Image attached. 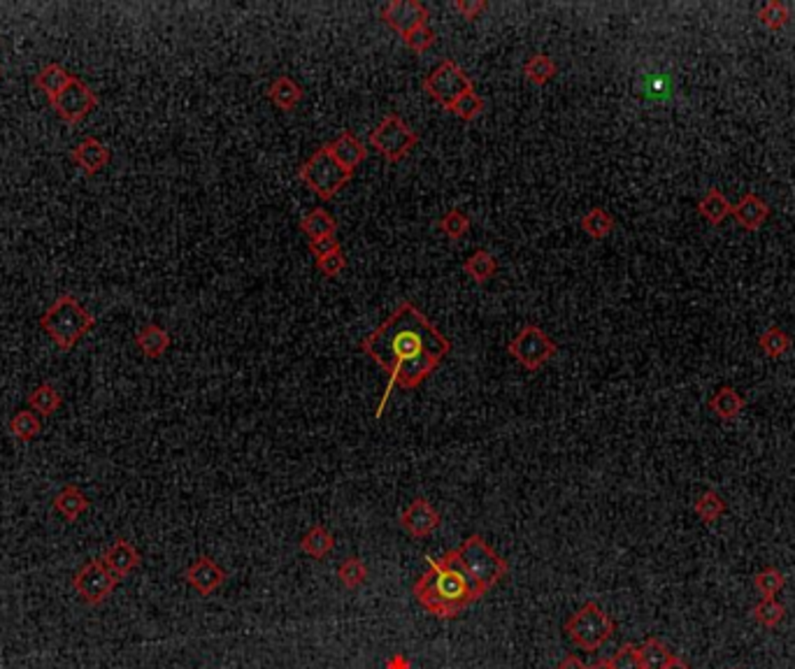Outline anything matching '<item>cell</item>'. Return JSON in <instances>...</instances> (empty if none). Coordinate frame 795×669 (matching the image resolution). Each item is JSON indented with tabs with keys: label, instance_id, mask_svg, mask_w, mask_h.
I'll list each match as a JSON object with an SVG mask.
<instances>
[{
	"label": "cell",
	"instance_id": "cell-1",
	"mask_svg": "<svg viewBox=\"0 0 795 669\" xmlns=\"http://www.w3.org/2000/svg\"><path fill=\"white\" fill-rule=\"evenodd\" d=\"M449 349L451 342L409 300H405L379 328L372 330L361 342V351L368 353L389 374L384 397L377 405V419L384 416L395 386L402 390L421 386L437 370Z\"/></svg>",
	"mask_w": 795,
	"mask_h": 669
},
{
	"label": "cell",
	"instance_id": "cell-2",
	"mask_svg": "<svg viewBox=\"0 0 795 669\" xmlns=\"http://www.w3.org/2000/svg\"><path fill=\"white\" fill-rule=\"evenodd\" d=\"M412 593L417 602L435 618H456L486 595L465 572L456 551H447L442 558H428V570L414 584Z\"/></svg>",
	"mask_w": 795,
	"mask_h": 669
},
{
	"label": "cell",
	"instance_id": "cell-3",
	"mask_svg": "<svg viewBox=\"0 0 795 669\" xmlns=\"http://www.w3.org/2000/svg\"><path fill=\"white\" fill-rule=\"evenodd\" d=\"M93 326H96V319L91 311H86L70 293L59 295L40 317V328L61 351H73Z\"/></svg>",
	"mask_w": 795,
	"mask_h": 669
},
{
	"label": "cell",
	"instance_id": "cell-4",
	"mask_svg": "<svg viewBox=\"0 0 795 669\" xmlns=\"http://www.w3.org/2000/svg\"><path fill=\"white\" fill-rule=\"evenodd\" d=\"M456 555L461 560V565L465 567V572L480 584V588L491 590L493 586L503 581L510 572V565L507 560L500 558L496 551H493L486 539L481 535H470L461 547L456 548Z\"/></svg>",
	"mask_w": 795,
	"mask_h": 669
},
{
	"label": "cell",
	"instance_id": "cell-5",
	"mask_svg": "<svg viewBox=\"0 0 795 669\" xmlns=\"http://www.w3.org/2000/svg\"><path fill=\"white\" fill-rule=\"evenodd\" d=\"M614 630H616V623L612 621V616L605 614L595 602L584 604L565 623L568 637L584 651H598L602 644H608L612 639Z\"/></svg>",
	"mask_w": 795,
	"mask_h": 669
},
{
	"label": "cell",
	"instance_id": "cell-6",
	"mask_svg": "<svg viewBox=\"0 0 795 669\" xmlns=\"http://www.w3.org/2000/svg\"><path fill=\"white\" fill-rule=\"evenodd\" d=\"M352 177L354 172L345 170V168L330 156L326 145H323L322 149H316V152L310 156V161L300 165V170H298V179L307 184L322 201L335 198L338 191H340Z\"/></svg>",
	"mask_w": 795,
	"mask_h": 669
},
{
	"label": "cell",
	"instance_id": "cell-7",
	"mask_svg": "<svg viewBox=\"0 0 795 669\" xmlns=\"http://www.w3.org/2000/svg\"><path fill=\"white\" fill-rule=\"evenodd\" d=\"M370 146L382 153L384 159L389 163H398L412 152L417 142H419V135L414 133L412 128L407 126L398 114L384 116V122L375 128L370 133Z\"/></svg>",
	"mask_w": 795,
	"mask_h": 669
},
{
	"label": "cell",
	"instance_id": "cell-8",
	"mask_svg": "<svg viewBox=\"0 0 795 669\" xmlns=\"http://www.w3.org/2000/svg\"><path fill=\"white\" fill-rule=\"evenodd\" d=\"M470 89H474L473 80H470L468 75H465V70H463L456 61H451V59H444V61L424 80V91L428 93L435 103L442 105L447 112H451L456 100H458L465 91H470Z\"/></svg>",
	"mask_w": 795,
	"mask_h": 669
},
{
	"label": "cell",
	"instance_id": "cell-9",
	"mask_svg": "<svg viewBox=\"0 0 795 669\" xmlns=\"http://www.w3.org/2000/svg\"><path fill=\"white\" fill-rule=\"evenodd\" d=\"M556 351H559L556 342L540 326H533V323L523 326L514 340L507 344V353L514 356L529 372H537L542 366H546L556 356Z\"/></svg>",
	"mask_w": 795,
	"mask_h": 669
},
{
	"label": "cell",
	"instance_id": "cell-10",
	"mask_svg": "<svg viewBox=\"0 0 795 669\" xmlns=\"http://www.w3.org/2000/svg\"><path fill=\"white\" fill-rule=\"evenodd\" d=\"M119 586V578L112 574L107 565L103 563V558H93L89 563L79 567L77 574L73 578V588L86 604L98 607L103 604L115 588Z\"/></svg>",
	"mask_w": 795,
	"mask_h": 669
},
{
	"label": "cell",
	"instance_id": "cell-11",
	"mask_svg": "<svg viewBox=\"0 0 795 669\" xmlns=\"http://www.w3.org/2000/svg\"><path fill=\"white\" fill-rule=\"evenodd\" d=\"M49 105L54 107L56 116H59L63 123L75 126V123L84 122L86 116L91 114L98 105H100V100H98L96 93H93L84 82L79 80V77H75L59 96L49 100Z\"/></svg>",
	"mask_w": 795,
	"mask_h": 669
},
{
	"label": "cell",
	"instance_id": "cell-12",
	"mask_svg": "<svg viewBox=\"0 0 795 669\" xmlns=\"http://www.w3.org/2000/svg\"><path fill=\"white\" fill-rule=\"evenodd\" d=\"M382 19L398 35L405 37L407 33L428 24V10L419 0H394L382 10Z\"/></svg>",
	"mask_w": 795,
	"mask_h": 669
},
{
	"label": "cell",
	"instance_id": "cell-13",
	"mask_svg": "<svg viewBox=\"0 0 795 669\" xmlns=\"http://www.w3.org/2000/svg\"><path fill=\"white\" fill-rule=\"evenodd\" d=\"M442 523L440 518V511L428 502L425 498H417L412 505L402 511L401 525L405 528L407 535H412L414 539H424V537L433 535Z\"/></svg>",
	"mask_w": 795,
	"mask_h": 669
},
{
	"label": "cell",
	"instance_id": "cell-14",
	"mask_svg": "<svg viewBox=\"0 0 795 669\" xmlns=\"http://www.w3.org/2000/svg\"><path fill=\"white\" fill-rule=\"evenodd\" d=\"M187 584L201 593V595H212L214 590H219L226 584V572L214 563L210 555H201V558L191 563L184 572Z\"/></svg>",
	"mask_w": 795,
	"mask_h": 669
},
{
	"label": "cell",
	"instance_id": "cell-15",
	"mask_svg": "<svg viewBox=\"0 0 795 669\" xmlns=\"http://www.w3.org/2000/svg\"><path fill=\"white\" fill-rule=\"evenodd\" d=\"M70 159L84 170V175L93 177L103 170V168H107L109 161H112V152H109V146L103 140H98L93 135H86V138H82L75 145Z\"/></svg>",
	"mask_w": 795,
	"mask_h": 669
},
{
	"label": "cell",
	"instance_id": "cell-16",
	"mask_svg": "<svg viewBox=\"0 0 795 669\" xmlns=\"http://www.w3.org/2000/svg\"><path fill=\"white\" fill-rule=\"evenodd\" d=\"M100 558H103L105 565L112 570V574H115L119 581H122L123 577H128V574L133 572V570H138L142 563L140 551H138L133 544L128 542V539H122V537L109 544Z\"/></svg>",
	"mask_w": 795,
	"mask_h": 669
},
{
	"label": "cell",
	"instance_id": "cell-17",
	"mask_svg": "<svg viewBox=\"0 0 795 669\" xmlns=\"http://www.w3.org/2000/svg\"><path fill=\"white\" fill-rule=\"evenodd\" d=\"M328 152L338 163L349 172H356L361 163L368 159V146L352 133V130H342L333 142H328Z\"/></svg>",
	"mask_w": 795,
	"mask_h": 669
},
{
	"label": "cell",
	"instance_id": "cell-18",
	"mask_svg": "<svg viewBox=\"0 0 795 669\" xmlns=\"http://www.w3.org/2000/svg\"><path fill=\"white\" fill-rule=\"evenodd\" d=\"M737 224L749 232H756L763 228V224L767 221L770 216V205L765 198L756 193H744L742 195V201L737 205H733V212H730Z\"/></svg>",
	"mask_w": 795,
	"mask_h": 669
},
{
	"label": "cell",
	"instance_id": "cell-19",
	"mask_svg": "<svg viewBox=\"0 0 795 669\" xmlns=\"http://www.w3.org/2000/svg\"><path fill=\"white\" fill-rule=\"evenodd\" d=\"M171 333L165 328H161L158 323H147L145 328L138 330L135 334V347L140 349V353L145 358H161L168 349H171Z\"/></svg>",
	"mask_w": 795,
	"mask_h": 669
},
{
	"label": "cell",
	"instance_id": "cell-20",
	"mask_svg": "<svg viewBox=\"0 0 795 669\" xmlns=\"http://www.w3.org/2000/svg\"><path fill=\"white\" fill-rule=\"evenodd\" d=\"M54 509L59 511L66 521L75 523V521H79L82 514H86V509H89V498L82 493V488L75 486V484H68V486H63L61 491L56 493Z\"/></svg>",
	"mask_w": 795,
	"mask_h": 669
},
{
	"label": "cell",
	"instance_id": "cell-21",
	"mask_svg": "<svg viewBox=\"0 0 795 669\" xmlns=\"http://www.w3.org/2000/svg\"><path fill=\"white\" fill-rule=\"evenodd\" d=\"M73 80H75V75L68 73L61 63L52 61V63H44V66L40 67V73L36 75V86L44 93V96H47V100H52V98L59 96V93H61L63 89H66V86L70 84Z\"/></svg>",
	"mask_w": 795,
	"mask_h": 669
},
{
	"label": "cell",
	"instance_id": "cell-22",
	"mask_svg": "<svg viewBox=\"0 0 795 669\" xmlns=\"http://www.w3.org/2000/svg\"><path fill=\"white\" fill-rule=\"evenodd\" d=\"M26 402H28V409H31V412H36L40 419H47V416L56 414V412L61 409L63 396L59 393V390H56L54 383L43 382L40 386H36V389L28 393Z\"/></svg>",
	"mask_w": 795,
	"mask_h": 669
},
{
	"label": "cell",
	"instance_id": "cell-23",
	"mask_svg": "<svg viewBox=\"0 0 795 669\" xmlns=\"http://www.w3.org/2000/svg\"><path fill=\"white\" fill-rule=\"evenodd\" d=\"M267 98H270L280 110L291 112L296 110L298 103L303 100V89H300L298 82L291 80L289 75H280V77L270 84V89H267Z\"/></svg>",
	"mask_w": 795,
	"mask_h": 669
},
{
	"label": "cell",
	"instance_id": "cell-24",
	"mask_svg": "<svg viewBox=\"0 0 795 669\" xmlns=\"http://www.w3.org/2000/svg\"><path fill=\"white\" fill-rule=\"evenodd\" d=\"M707 405H710L712 412H714L721 421H735L742 414V409H744V397H742L733 386H723V389H719L717 393L710 397Z\"/></svg>",
	"mask_w": 795,
	"mask_h": 669
},
{
	"label": "cell",
	"instance_id": "cell-25",
	"mask_svg": "<svg viewBox=\"0 0 795 669\" xmlns=\"http://www.w3.org/2000/svg\"><path fill=\"white\" fill-rule=\"evenodd\" d=\"M730 212H733V205H730L728 198H726L717 186H712V189L704 193L703 201L698 202V214L704 221H710L712 225L723 224V219L730 216Z\"/></svg>",
	"mask_w": 795,
	"mask_h": 669
},
{
	"label": "cell",
	"instance_id": "cell-26",
	"mask_svg": "<svg viewBox=\"0 0 795 669\" xmlns=\"http://www.w3.org/2000/svg\"><path fill=\"white\" fill-rule=\"evenodd\" d=\"M463 272L468 274L473 281H477V284H486V281H491L496 277V272H498V261H496V256L489 254L486 249H477L468 261L463 263Z\"/></svg>",
	"mask_w": 795,
	"mask_h": 669
},
{
	"label": "cell",
	"instance_id": "cell-27",
	"mask_svg": "<svg viewBox=\"0 0 795 669\" xmlns=\"http://www.w3.org/2000/svg\"><path fill=\"white\" fill-rule=\"evenodd\" d=\"M333 548H335L333 532H330L328 528H323V525H314V528H310L307 530V535L300 539V551L314 560L326 558V555L330 554Z\"/></svg>",
	"mask_w": 795,
	"mask_h": 669
},
{
	"label": "cell",
	"instance_id": "cell-28",
	"mask_svg": "<svg viewBox=\"0 0 795 669\" xmlns=\"http://www.w3.org/2000/svg\"><path fill=\"white\" fill-rule=\"evenodd\" d=\"M300 231H303L310 240H319L326 238V235H335L338 224H335V219L326 212V209L316 208L312 209L307 216H303V221H300Z\"/></svg>",
	"mask_w": 795,
	"mask_h": 669
},
{
	"label": "cell",
	"instance_id": "cell-29",
	"mask_svg": "<svg viewBox=\"0 0 795 669\" xmlns=\"http://www.w3.org/2000/svg\"><path fill=\"white\" fill-rule=\"evenodd\" d=\"M10 432L19 442H33L43 432V421L31 409H19L17 414L10 419Z\"/></svg>",
	"mask_w": 795,
	"mask_h": 669
},
{
	"label": "cell",
	"instance_id": "cell-30",
	"mask_svg": "<svg viewBox=\"0 0 795 669\" xmlns=\"http://www.w3.org/2000/svg\"><path fill=\"white\" fill-rule=\"evenodd\" d=\"M640 649V660H642V669H665L668 663L672 660V651L668 646L663 644L658 637H649Z\"/></svg>",
	"mask_w": 795,
	"mask_h": 669
},
{
	"label": "cell",
	"instance_id": "cell-31",
	"mask_svg": "<svg viewBox=\"0 0 795 669\" xmlns=\"http://www.w3.org/2000/svg\"><path fill=\"white\" fill-rule=\"evenodd\" d=\"M584 232L593 240H605L614 231L612 214L605 212L602 208H593L582 216Z\"/></svg>",
	"mask_w": 795,
	"mask_h": 669
},
{
	"label": "cell",
	"instance_id": "cell-32",
	"mask_svg": "<svg viewBox=\"0 0 795 669\" xmlns=\"http://www.w3.org/2000/svg\"><path fill=\"white\" fill-rule=\"evenodd\" d=\"M753 621L763 627H777L786 616V607L779 602L777 597H763L756 607L751 609Z\"/></svg>",
	"mask_w": 795,
	"mask_h": 669
},
{
	"label": "cell",
	"instance_id": "cell-33",
	"mask_svg": "<svg viewBox=\"0 0 795 669\" xmlns=\"http://www.w3.org/2000/svg\"><path fill=\"white\" fill-rule=\"evenodd\" d=\"M726 514V502H723L721 495L717 491H704L698 500H696V516L703 521V523H714Z\"/></svg>",
	"mask_w": 795,
	"mask_h": 669
},
{
	"label": "cell",
	"instance_id": "cell-34",
	"mask_svg": "<svg viewBox=\"0 0 795 669\" xmlns=\"http://www.w3.org/2000/svg\"><path fill=\"white\" fill-rule=\"evenodd\" d=\"M523 75H526L533 84L545 86L546 82L553 80V75H556V63H553L552 56L535 54L533 59L523 66Z\"/></svg>",
	"mask_w": 795,
	"mask_h": 669
},
{
	"label": "cell",
	"instance_id": "cell-35",
	"mask_svg": "<svg viewBox=\"0 0 795 669\" xmlns=\"http://www.w3.org/2000/svg\"><path fill=\"white\" fill-rule=\"evenodd\" d=\"M759 347L763 349L767 358H779V356H783L791 349V337L779 326H772V328H767L760 334Z\"/></svg>",
	"mask_w": 795,
	"mask_h": 669
},
{
	"label": "cell",
	"instance_id": "cell-36",
	"mask_svg": "<svg viewBox=\"0 0 795 669\" xmlns=\"http://www.w3.org/2000/svg\"><path fill=\"white\" fill-rule=\"evenodd\" d=\"M338 577H340L342 586L349 590H356L368 581V565H365L361 558H346L340 567H338Z\"/></svg>",
	"mask_w": 795,
	"mask_h": 669
},
{
	"label": "cell",
	"instance_id": "cell-37",
	"mask_svg": "<svg viewBox=\"0 0 795 669\" xmlns=\"http://www.w3.org/2000/svg\"><path fill=\"white\" fill-rule=\"evenodd\" d=\"M759 19L765 28H770V31H782L783 26L791 21V10L789 5H783L779 0H770V3H765V5L760 7Z\"/></svg>",
	"mask_w": 795,
	"mask_h": 669
},
{
	"label": "cell",
	"instance_id": "cell-38",
	"mask_svg": "<svg viewBox=\"0 0 795 669\" xmlns=\"http://www.w3.org/2000/svg\"><path fill=\"white\" fill-rule=\"evenodd\" d=\"M470 224H473V221H470V216H465V214H463L461 209L454 208V209H449V212L444 214L442 219H440L437 228H440V231H442L444 235H447V238H449V240H461V238H465V235H468Z\"/></svg>",
	"mask_w": 795,
	"mask_h": 669
},
{
	"label": "cell",
	"instance_id": "cell-39",
	"mask_svg": "<svg viewBox=\"0 0 795 669\" xmlns=\"http://www.w3.org/2000/svg\"><path fill=\"white\" fill-rule=\"evenodd\" d=\"M753 586L760 593V597H775L786 586V577L779 570H775V567H765V570H760L753 577Z\"/></svg>",
	"mask_w": 795,
	"mask_h": 669
},
{
	"label": "cell",
	"instance_id": "cell-40",
	"mask_svg": "<svg viewBox=\"0 0 795 669\" xmlns=\"http://www.w3.org/2000/svg\"><path fill=\"white\" fill-rule=\"evenodd\" d=\"M451 112L456 116H461L463 122H473V119H477L484 112V100L480 98V93H474V89H470V91H465L456 100Z\"/></svg>",
	"mask_w": 795,
	"mask_h": 669
},
{
	"label": "cell",
	"instance_id": "cell-41",
	"mask_svg": "<svg viewBox=\"0 0 795 669\" xmlns=\"http://www.w3.org/2000/svg\"><path fill=\"white\" fill-rule=\"evenodd\" d=\"M609 665H612V669H642L640 649L635 644H624L619 651L609 657Z\"/></svg>",
	"mask_w": 795,
	"mask_h": 669
},
{
	"label": "cell",
	"instance_id": "cell-42",
	"mask_svg": "<svg viewBox=\"0 0 795 669\" xmlns=\"http://www.w3.org/2000/svg\"><path fill=\"white\" fill-rule=\"evenodd\" d=\"M402 40H405V44L409 49H412V51H425V49H431L433 44H435L437 35H435V31H433L431 26L425 24V26H419L417 31L407 33V35L402 37Z\"/></svg>",
	"mask_w": 795,
	"mask_h": 669
},
{
	"label": "cell",
	"instance_id": "cell-43",
	"mask_svg": "<svg viewBox=\"0 0 795 669\" xmlns=\"http://www.w3.org/2000/svg\"><path fill=\"white\" fill-rule=\"evenodd\" d=\"M316 268H319V272L322 274L330 277V279L340 277L346 268V258H345V254H342V249H338V251H333V254H328V256H323V258H319V261H316Z\"/></svg>",
	"mask_w": 795,
	"mask_h": 669
},
{
	"label": "cell",
	"instance_id": "cell-44",
	"mask_svg": "<svg viewBox=\"0 0 795 669\" xmlns=\"http://www.w3.org/2000/svg\"><path fill=\"white\" fill-rule=\"evenodd\" d=\"M340 249V242L335 235H326V238H319V240H310V251L314 254V258H323V256L333 254V251Z\"/></svg>",
	"mask_w": 795,
	"mask_h": 669
},
{
	"label": "cell",
	"instance_id": "cell-45",
	"mask_svg": "<svg viewBox=\"0 0 795 669\" xmlns=\"http://www.w3.org/2000/svg\"><path fill=\"white\" fill-rule=\"evenodd\" d=\"M451 7H454L456 12H461L463 19L473 21V19H477V14L484 12L486 3L484 0H456Z\"/></svg>",
	"mask_w": 795,
	"mask_h": 669
},
{
	"label": "cell",
	"instance_id": "cell-46",
	"mask_svg": "<svg viewBox=\"0 0 795 669\" xmlns=\"http://www.w3.org/2000/svg\"><path fill=\"white\" fill-rule=\"evenodd\" d=\"M556 669H589V667H586L584 660H579L577 656H565Z\"/></svg>",
	"mask_w": 795,
	"mask_h": 669
},
{
	"label": "cell",
	"instance_id": "cell-47",
	"mask_svg": "<svg viewBox=\"0 0 795 669\" xmlns=\"http://www.w3.org/2000/svg\"><path fill=\"white\" fill-rule=\"evenodd\" d=\"M386 669H412V663H409L402 653H398V656H394L389 663H386Z\"/></svg>",
	"mask_w": 795,
	"mask_h": 669
},
{
	"label": "cell",
	"instance_id": "cell-48",
	"mask_svg": "<svg viewBox=\"0 0 795 669\" xmlns=\"http://www.w3.org/2000/svg\"><path fill=\"white\" fill-rule=\"evenodd\" d=\"M665 669H691V665H688L687 660H681V657L672 656V660H670L668 667H665Z\"/></svg>",
	"mask_w": 795,
	"mask_h": 669
},
{
	"label": "cell",
	"instance_id": "cell-49",
	"mask_svg": "<svg viewBox=\"0 0 795 669\" xmlns=\"http://www.w3.org/2000/svg\"><path fill=\"white\" fill-rule=\"evenodd\" d=\"M589 669H612V665H609V660H598V663L591 665Z\"/></svg>",
	"mask_w": 795,
	"mask_h": 669
}]
</instances>
